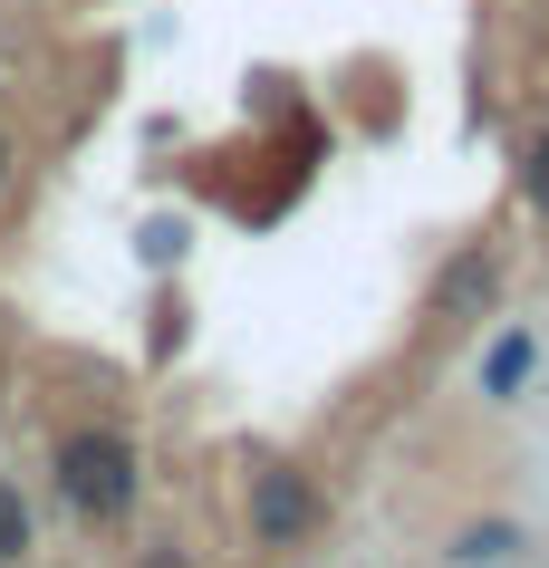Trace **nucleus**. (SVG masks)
<instances>
[{
	"instance_id": "f257e3e1",
	"label": "nucleus",
	"mask_w": 549,
	"mask_h": 568,
	"mask_svg": "<svg viewBox=\"0 0 549 568\" xmlns=\"http://www.w3.org/2000/svg\"><path fill=\"white\" fill-rule=\"evenodd\" d=\"M59 491H68L78 520L116 530L125 510H135V444H125L116 424H68L59 434Z\"/></svg>"
},
{
	"instance_id": "20e7f679",
	"label": "nucleus",
	"mask_w": 549,
	"mask_h": 568,
	"mask_svg": "<svg viewBox=\"0 0 549 568\" xmlns=\"http://www.w3.org/2000/svg\"><path fill=\"white\" fill-rule=\"evenodd\" d=\"M20 549H30V501L0 481V559H20Z\"/></svg>"
},
{
	"instance_id": "423d86ee",
	"label": "nucleus",
	"mask_w": 549,
	"mask_h": 568,
	"mask_svg": "<svg viewBox=\"0 0 549 568\" xmlns=\"http://www.w3.org/2000/svg\"><path fill=\"white\" fill-rule=\"evenodd\" d=\"M10 164H20V145H10V135H0V183H10Z\"/></svg>"
},
{
	"instance_id": "f03ea898",
	"label": "nucleus",
	"mask_w": 549,
	"mask_h": 568,
	"mask_svg": "<svg viewBox=\"0 0 549 568\" xmlns=\"http://www.w3.org/2000/svg\"><path fill=\"white\" fill-rule=\"evenodd\" d=\"M242 510H251V539H261V549H299V539L328 520V501H318V481H308L299 463H251Z\"/></svg>"
},
{
	"instance_id": "7ed1b4c3",
	"label": "nucleus",
	"mask_w": 549,
	"mask_h": 568,
	"mask_svg": "<svg viewBox=\"0 0 549 568\" xmlns=\"http://www.w3.org/2000/svg\"><path fill=\"white\" fill-rule=\"evenodd\" d=\"M491 300H501V251H491V241H472V251H454V261L434 270V290H425V328H472Z\"/></svg>"
},
{
	"instance_id": "39448f33",
	"label": "nucleus",
	"mask_w": 549,
	"mask_h": 568,
	"mask_svg": "<svg viewBox=\"0 0 549 568\" xmlns=\"http://www.w3.org/2000/svg\"><path fill=\"white\" fill-rule=\"evenodd\" d=\"M520 193H530V212L549 222V135H530V154H520Z\"/></svg>"
}]
</instances>
